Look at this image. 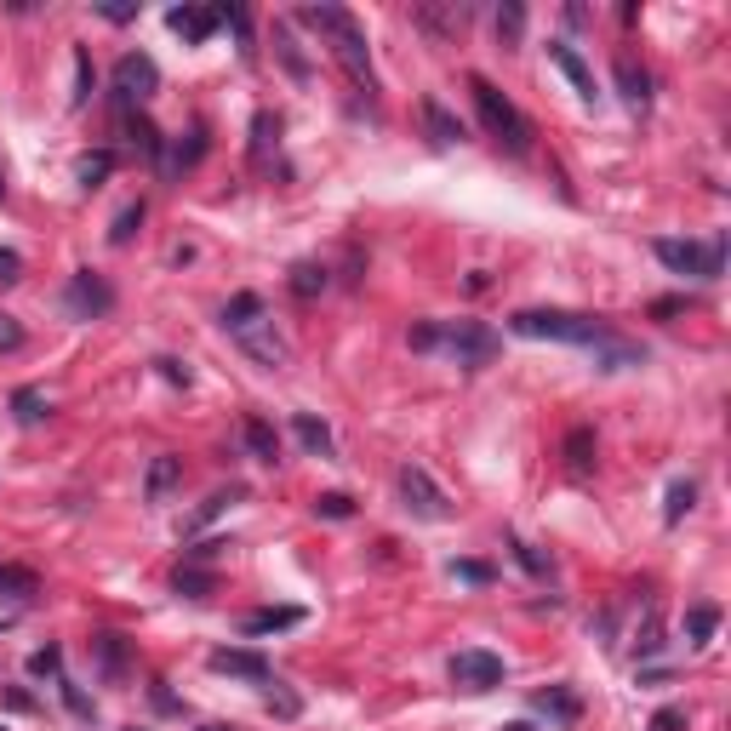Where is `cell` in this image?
<instances>
[{"label":"cell","instance_id":"484cf974","mask_svg":"<svg viewBox=\"0 0 731 731\" xmlns=\"http://www.w3.org/2000/svg\"><path fill=\"white\" fill-rule=\"evenodd\" d=\"M275 52H280V63H286V75H292V80H309V58L297 52L292 23H275Z\"/></svg>","mask_w":731,"mask_h":731},{"label":"cell","instance_id":"7bdbcfd3","mask_svg":"<svg viewBox=\"0 0 731 731\" xmlns=\"http://www.w3.org/2000/svg\"><path fill=\"white\" fill-rule=\"evenodd\" d=\"M92 98V58H86V46H75V103Z\"/></svg>","mask_w":731,"mask_h":731},{"label":"cell","instance_id":"8d00e7d4","mask_svg":"<svg viewBox=\"0 0 731 731\" xmlns=\"http://www.w3.org/2000/svg\"><path fill=\"white\" fill-rule=\"evenodd\" d=\"M143 212H149V206H143V200H132V206H126V212H120V218H115V229H109V240H115V246H126V240L138 235Z\"/></svg>","mask_w":731,"mask_h":731},{"label":"cell","instance_id":"8fae6325","mask_svg":"<svg viewBox=\"0 0 731 731\" xmlns=\"http://www.w3.org/2000/svg\"><path fill=\"white\" fill-rule=\"evenodd\" d=\"M206 663H212V674H235V680H252V686H269V680H275V674H269V657L240 652V646H218Z\"/></svg>","mask_w":731,"mask_h":731},{"label":"cell","instance_id":"3957f363","mask_svg":"<svg viewBox=\"0 0 731 731\" xmlns=\"http://www.w3.org/2000/svg\"><path fill=\"white\" fill-rule=\"evenodd\" d=\"M297 23H309L315 35H326L332 58L349 69V80L372 92L377 86L372 80V52H366V29L355 23V12H343V6H297Z\"/></svg>","mask_w":731,"mask_h":731},{"label":"cell","instance_id":"836d02e7","mask_svg":"<svg viewBox=\"0 0 731 731\" xmlns=\"http://www.w3.org/2000/svg\"><path fill=\"white\" fill-rule=\"evenodd\" d=\"M212 12H218V23H229V29H235V35H240V52L252 58V18H246V6H212Z\"/></svg>","mask_w":731,"mask_h":731},{"label":"cell","instance_id":"ba28073f","mask_svg":"<svg viewBox=\"0 0 731 731\" xmlns=\"http://www.w3.org/2000/svg\"><path fill=\"white\" fill-rule=\"evenodd\" d=\"M115 309V292H109V280H98L92 269H80L75 280H69V292H63V315L69 320H98Z\"/></svg>","mask_w":731,"mask_h":731},{"label":"cell","instance_id":"277c9868","mask_svg":"<svg viewBox=\"0 0 731 731\" xmlns=\"http://www.w3.org/2000/svg\"><path fill=\"white\" fill-rule=\"evenodd\" d=\"M412 349L417 355H435L440 349V355L457 360L463 372H480V366L497 355V332H486L475 320H429V326L412 332Z\"/></svg>","mask_w":731,"mask_h":731},{"label":"cell","instance_id":"74e56055","mask_svg":"<svg viewBox=\"0 0 731 731\" xmlns=\"http://www.w3.org/2000/svg\"><path fill=\"white\" fill-rule=\"evenodd\" d=\"M206 155V132H189V143H178V149H172V160H166V166H172V172H183V166H195V160Z\"/></svg>","mask_w":731,"mask_h":731},{"label":"cell","instance_id":"816d5d0a","mask_svg":"<svg viewBox=\"0 0 731 731\" xmlns=\"http://www.w3.org/2000/svg\"><path fill=\"white\" fill-rule=\"evenodd\" d=\"M200 731H229V726H200Z\"/></svg>","mask_w":731,"mask_h":731},{"label":"cell","instance_id":"ffe728a7","mask_svg":"<svg viewBox=\"0 0 731 731\" xmlns=\"http://www.w3.org/2000/svg\"><path fill=\"white\" fill-rule=\"evenodd\" d=\"M292 435H297V446H303V452H315V457H332V429H326V423H320L315 412H297L292 417Z\"/></svg>","mask_w":731,"mask_h":731},{"label":"cell","instance_id":"4fadbf2b","mask_svg":"<svg viewBox=\"0 0 731 731\" xmlns=\"http://www.w3.org/2000/svg\"><path fill=\"white\" fill-rule=\"evenodd\" d=\"M412 23L417 29H429L435 40H452L457 29L469 23V6H429V0H423V6H412Z\"/></svg>","mask_w":731,"mask_h":731},{"label":"cell","instance_id":"8992f818","mask_svg":"<svg viewBox=\"0 0 731 731\" xmlns=\"http://www.w3.org/2000/svg\"><path fill=\"white\" fill-rule=\"evenodd\" d=\"M652 257L669 269V275L720 280V269H726V235H714V240H669V235H657Z\"/></svg>","mask_w":731,"mask_h":731},{"label":"cell","instance_id":"5b68a950","mask_svg":"<svg viewBox=\"0 0 731 731\" xmlns=\"http://www.w3.org/2000/svg\"><path fill=\"white\" fill-rule=\"evenodd\" d=\"M469 98H475V115H480V126L492 132V143L503 149V155H532V120L520 115L503 92H497L486 75H469Z\"/></svg>","mask_w":731,"mask_h":731},{"label":"cell","instance_id":"30bf717a","mask_svg":"<svg viewBox=\"0 0 731 731\" xmlns=\"http://www.w3.org/2000/svg\"><path fill=\"white\" fill-rule=\"evenodd\" d=\"M452 680L463 692H492V686H503V657L480 652V646H463V652L452 657Z\"/></svg>","mask_w":731,"mask_h":731},{"label":"cell","instance_id":"e0dca14e","mask_svg":"<svg viewBox=\"0 0 731 731\" xmlns=\"http://www.w3.org/2000/svg\"><path fill=\"white\" fill-rule=\"evenodd\" d=\"M560 457H566V469H572V475H594V429H589V423L566 429V446H560Z\"/></svg>","mask_w":731,"mask_h":731},{"label":"cell","instance_id":"e575fe53","mask_svg":"<svg viewBox=\"0 0 731 731\" xmlns=\"http://www.w3.org/2000/svg\"><path fill=\"white\" fill-rule=\"evenodd\" d=\"M315 514H320V520H349V514H355V497H349V492H320L315 497Z\"/></svg>","mask_w":731,"mask_h":731},{"label":"cell","instance_id":"ac0fdd59","mask_svg":"<svg viewBox=\"0 0 731 731\" xmlns=\"http://www.w3.org/2000/svg\"><path fill=\"white\" fill-rule=\"evenodd\" d=\"M617 92H623V103L646 109V103H652V75H646L634 58H617Z\"/></svg>","mask_w":731,"mask_h":731},{"label":"cell","instance_id":"c3c4849f","mask_svg":"<svg viewBox=\"0 0 731 731\" xmlns=\"http://www.w3.org/2000/svg\"><path fill=\"white\" fill-rule=\"evenodd\" d=\"M58 686H63V703H69L75 714H92V703H86V692H80V686H69V680H58Z\"/></svg>","mask_w":731,"mask_h":731},{"label":"cell","instance_id":"f1b7e54d","mask_svg":"<svg viewBox=\"0 0 731 731\" xmlns=\"http://www.w3.org/2000/svg\"><path fill=\"white\" fill-rule=\"evenodd\" d=\"M172 589H178V594H189V600H206V594L218 589V577H212V572H200V566H178Z\"/></svg>","mask_w":731,"mask_h":731},{"label":"cell","instance_id":"d6a6232c","mask_svg":"<svg viewBox=\"0 0 731 731\" xmlns=\"http://www.w3.org/2000/svg\"><path fill=\"white\" fill-rule=\"evenodd\" d=\"M29 680H63V652L58 646H40V652L29 657Z\"/></svg>","mask_w":731,"mask_h":731},{"label":"cell","instance_id":"4dcf8cb0","mask_svg":"<svg viewBox=\"0 0 731 731\" xmlns=\"http://www.w3.org/2000/svg\"><path fill=\"white\" fill-rule=\"evenodd\" d=\"M692 503H697V486H692V480H674V486H669V503H663V520H669V526H680V520L692 514Z\"/></svg>","mask_w":731,"mask_h":731},{"label":"cell","instance_id":"9c48e42d","mask_svg":"<svg viewBox=\"0 0 731 731\" xmlns=\"http://www.w3.org/2000/svg\"><path fill=\"white\" fill-rule=\"evenodd\" d=\"M400 497H406V509H412L417 520H446V514H452L446 492H440L435 480H429V469H417V463L400 469Z\"/></svg>","mask_w":731,"mask_h":731},{"label":"cell","instance_id":"5bb4252c","mask_svg":"<svg viewBox=\"0 0 731 731\" xmlns=\"http://www.w3.org/2000/svg\"><path fill=\"white\" fill-rule=\"evenodd\" d=\"M178 480H183V457L160 452L155 463H149V475H143V497H149V503H166V497L178 492Z\"/></svg>","mask_w":731,"mask_h":731},{"label":"cell","instance_id":"cb8c5ba5","mask_svg":"<svg viewBox=\"0 0 731 731\" xmlns=\"http://www.w3.org/2000/svg\"><path fill=\"white\" fill-rule=\"evenodd\" d=\"M275 149H280V120L263 109V115H252V160L263 166V160L275 155Z\"/></svg>","mask_w":731,"mask_h":731},{"label":"cell","instance_id":"9a60e30c","mask_svg":"<svg viewBox=\"0 0 731 731\" xmlns=\"http://www.w3.org/2000/svg\"><path fill=\"white\" fill-rule=\"evenodd\" d=\"M549 63H554V69H560V75H566V80L577 86V98H583V103H594V75H589V63L577 58V52L566 46V40H549Z\"/></svg>","mask_w":731,"mask_h":731},{"label":"cell","instance_id":"83f0119b","mask_svg":"<svg viewBox=\"0 0 731 731\" xmlns=\"http://www.w3.org/2000/svg\"><path fill=\"white\" fill-rule=\"evenodd\" d=\"M714 629H720V606H692V612H686V640H692V646H709Z\"/></svg>","mask_w":731,"mask_h":731},{"label":"cell","instance_id":"681fc988","mask_svg":"<svg viewBox=\"0 0 731 731\" xmlns=\"http://www.w3.org/2000/svg\"><path fill=\"white\" fill-rule=\"evenodd\" d=\"M155 366H160L166 383H183V389H189V366H178V360H155Z\"/></svg>","mask_w":731,"mask_h":731},{"label":"cell","instance_id":"7dc6e473","mask_svg":"<svg viewBox=\"0 0 731 731\" xmlns=\"http://www.w3.org/2000/svg\"><path fill=\"white\" fill-rule=\"evenodd\" d=\"M652 731H686V714H680V709H657L652 714Z\"/></svg>","mask_w":731,"mask_h":731},{"label":"cell","instance_id":"2e32d148","mask_svg":"<svg viewBox=\"0 0 731 731\" xmlns=\"http://www.w3.org/2000/svg\"><path fill=\"white\" fill-rule=\"evenodd\" d=\"M166 23H172L189 46H200V40L218 29V12H206V6H172V12H166Z\"/></svg>","mask_w":731,"mask_h":731},{"label":"cell","instance_id":"44dd1931","mask_svg":"<svg viewBox=\"0 0 731 731\" xmlns=\"http://www.w3.org/2000/svg\"><path fill=\"white\" fill-rule=\"evenodd\" d=\"M240 440H246V452H252L257 463H280V435H275V423H263V417H246Z\"/></svg>","mask_w":731,"mask_h":731},{"label":"cell","instance_id":"7402d4cb","mask_svg":"<svg viewBox=\"0 0 731 731\" xmlns=\"http://www.w3.org/2000/svg\"><path fill=\"white\" fill-rule=\"evenodd\" d=\"M532 703H537V714H549V720H560V726H572L577 714H583L577 692H566V686H549V692H537Z\"/></svg>","mask_w":731,"mask_h":731},{"label":"cell","instance_id":"52a82bcc","mask_svg":"<svg viewBox=\"0 0 731 731\" xmlns=\"http://www.w3.org/2000/svg\"><path fill=\"white\" fill-rule=\"evenodd\" d=\"M155 92H160V63L149 58V52H126V58L115 63V103L132 115V109H143Z\"/></svg>","mask_w":731,"mask_h":731},{"label":"cell","instance_id":"7c38bea8","mask_svg":"<svg viewBox=\"0 0 731 731\" xmlns=\"http://www.w3.org/2000/svg\"><path fill=\"white\" fill-rule=\"evenodd\" d=\"M417 115H423V132H429V143H440V149H452V143L469 138V132H463V120H457L440 98H423V103H417Z\"/></svg>","mask_w":731,"mask_h":731},{"label":"cell","instance_id":"d590c367","mask_svg":"<svg viewBox=\"0 0 731 731\" xmlns=\"http://www.w3.org/2000/svg\"><path fill=\"white\" fill-rule=\"evenodd\" d=\"M12 412H18L23 423H40L52 406H46V395H40V389H18V395H12Z\"/></svg>","mask_w":731,"mask_h":731},{"label":"cell","instance_id":"f6af8a7d","mask_svg":"<svg viewBox=\"0 0 731 731\" xmlns=\"http://www.w3.org/2000/svg\"><path fill=\"white\" fill-rule=\"evenodd\" d=\"M98 12L109 23H132V18H138V6H132V0H98Z\"/></svg>","mask_w":731,"mask_h":731},{"label":"cell","instance_id":"60d3db41","mask_svg":"<svg viewBox=\"0 0 731 731\" xmlns=\"http://www.w3.org/2000/svg\"><path fill=\"white\" fill-rule=\"evenodd\" d=\"M235 497H240V492H212V497H206V503H200V514H195V520H189V532H200L206 520H218V514L229 509V503H235Z\"/></svg>","mask_w":731,"mask_h":731},{"label":"cell","instance_id":"1f68e13d","mask_svg":"<svg viewBox=\"0 0 731 731\" xmlns=\"http://www.w3.org/2000/svg\"><path fill=\"white\" fill-rule=\"evenodd\" d=\"M109 172H115V155H109V149H98V155H86L75 166V178H80V189H98L103 178H109Z\"/></svg>","mask_w":731,"mask_h":731},{"label":"cell","instance_id":"7a4b0ae2","mask_svg":"<svg viewBox=\"0 0 731 731\" xmlns=\"http://www.w3.org/2000/svg\"><path fill=\"white\" fill-rule=\"evenodd\" d=\"M223 332L235 337L240 349L263 366V372H280L286 360H292V349H286V337L275 332V315H269V303L257 292H235L229 303H223Z\"/></svg>","mask_w":731,"mask_h":731},{"label":"cell","instance_id":"6da1fadb","mask_svg":"<svg viewBox=\"0 0 731 731\" xmlns=\"http://www.w3.org/2000/svg\"><path fill=\"white\" fill-rule=\"evenodd\" d=\"M514 337H532V343H572V349H589L600 372H629V366H646V349L617 337L606 320L594 315H572V309H514L509 315Z\"/></svg>","mask_w":731,"mask_h":731},{"label":"cell","instance_id":"ee69618b","mask_svg":"<svg viewBox=\"0 0 731 731\" xmlns=\"http://www.w3.org/2000/svg\"><path fill=\"white\" fill-rule=\"evenodd\" d=\"M12 349H23V326L18 315H0V355H12Z\"/></svg>","mask_w":731,"mask_h":731},{"label":"cell","instance_id":"f5cc1de1","mask_svg":"<svg viewBox=\"0 0 731 731\" xmlns=\"http://www.w3.org/2000/svg\"><path fill=\"white\" fill-rule=\"evenodd\" d=\"M0 200H6V178H0Z\"/></svg>","mask_w":731,"mask_h":731},{"label":"cell","instance_id":"f546056e","mask_svg":"<svg viewBox=\"0 0 731 731\" xmlns=\"http://www.w3.org/2000/svg\"><path fill=\"white\" fill-rule=\"evenodd\" d=\"M286 286H292V292L303 297V303H309V297H320V292H326V269H320V263H297Z\"/></svg>","mask_w":731,"mask_h":731},{"label":"cell","instance_id":"603a6c76","mask_svg":"<svg viewBox=\"0 0 731 731\" xmlns=\"http://www.w3.org/2000/svg\"><path fill=\"white\" fill-rule=\"evenodd\" d=\"M92 652H98L103 680H120V674H126V640H120V634H92Z\"/></svg>","mask_w":731,"mask_h":731},{"label":"cell","instance_id":"4316f807","mask_svg":"<svg viewBox=\"0 0 731 731\" xmlns=\"http://www.w3.org/2000/svg\"><path fill=\"white\" fill-rule=\"evenodd\" d=\"M520 35H526V6L520 0H503L497 6V40L503 46H520Z\"/></svg>","mask_w":731,"mask_h":731},{"label":"cell","instance_id":"d6986e66","mask_svg":"<svg viewBox=\"0 0 731 731\" xmlns=\"http://www.w3.org/2000/svg\"><path fill=\"white\" fill-rule=\"evenodd\" d=\"M297 623H303L297 606H263V612L240 617V629H246V634H280V629H297Z\"/></svg>","mask_w":731,"mask_h":731},{"label":"cell","instance_id":"bcb514c9","mask_svg":"<svg viewBox=\"0 0 731 731\" xmlns=\"http://www.w3.org/2000/svg\"><path fill=\"white\" fill-rule=\"evenodd\" d=\"M18 280H23V257L0 246V286H18Z\"/></svg>","mask_w":731,"mask_h":731},{"label":"cell","instance_id":"11a10c76","mask_svg":"<svg viewBox=\"0 0 731 731\" xmlns=\"http://www.w3.org/2000/svg\"><path fill=\"white\" fill-rule=\"evenodd\" d=\"M132 731H138V726H132Z\"/></svg>","mask_w":731,"mask_h":731},{"label":"cell","instance_id":"b9f144b4","mask_svg":"<svg viewBox=\"0 0 731 731\" xmlns=\"http://www.w3.org/2000/svg\"><path fill=\"white\" fill-rule=\"evenodd\" d=\"M452 577H463V583H480V589H486L497 572L486 566V560H452Z\"/></svg>","mask_w":731,"mask_h":731},{"label":"cell","instance_id":"f35d334b","mask_svg":"<svg viewBox=\"0 0 731 731\" xmlns=\"http://www.w3.org/2000/svg\"><path fill=\"white\" fill-rule=\"evenodd\" d=\"M263 703H269V714H280V720H297V709H303V703H297V697L286 692L280 680H269V692H263Z\"/></svg>","mask_w":731,"mask_h":731},{"label":"cell","instance_id":"9f6ffc18","mask_svg":"<svg viewBox=\"0 0 731 731\" xmlns=\"http://www.w3.org/2000/svg\"><path fill=\"white\" fill-rule=\"evenodd\" d=\"M0 731H6V726H0Z\"/></svg>","mask_w":731,"mask_h":731},{"label":"cell","instance_id":"d4e9b609","mask_svg":"<svg viewBox=\"0 0 731 731\" xmlns=\"http://www.w3.org/2000/svg\"><path fill=\"white\" fill-rule=\"evenodd\" d=\"M0 594H6V600H35L40 577L29 572V566H0Z\"/></svg>","mask_w":731,"mask_h":731},{"label":"cell","instance_id":"ab89813d","mask_svg":"<svg viewBox=\"0 0 731 731\" xmlns=\"http://www.w3.org/2000/svg\"><path fill=\"white\" fill-rule=\"evenodd\" d=\"M509 549H514V560H520V566H526L532 577H549V554H543V549L520 543V537H509Z\"/></svg>","mask_w":731,"mask_h":731},{"label":"cell","instance_id":"f907efd6","mask_svg":"<svg viewBox=\"0 0 731 731\" xmlns=\"http://www.w3.org/2000/svg\"><path fill=\"white\" fill-rule=\"evenodd\" d=\"M503 731H532V726H526V720H514V726H503Z\"/></svg>","mask_w":731,"mask_h":731},{"label":"cell","instance_id":"db71d44e","mask_svg":"<svg viewBox=\"0 0 731 731\" xmlns=\"http://www.w3.org/2000/svg\"><path fill=\"white\" fill-rule=\"evenodd\" d=\"M0 629H6V623H0Z\"/></svg>","mask_w":731,"mask_h":731}]
</instances>
